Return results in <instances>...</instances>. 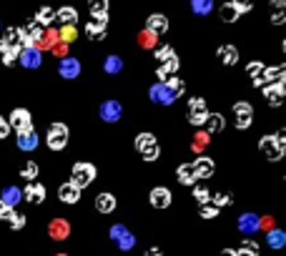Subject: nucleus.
I'll use <instances>...</instances> for the list:
<instances>
[{
  "instance_id": "obj_1",
  "label": "nucleus",
  "mask_w": 286,
  "mask_h": 256,
  "mask_svg": "<svg viewBox=\"0 0 286 256\" xmlns=\"http://www.w3.org/2000/svg\"><path fill=\"white\" fill-rule=\"evenodd\" d=\"M23 51V40H20V28H8L3 33V40H0V53H3V63L5 65H13L18 56Z\"/></svg>"
},
{
  "instance_id": "obj_2",
  "label": "nucleus",
  "mask_w": 286,
  "mask_h": 256,
  "mask_svg": "<svg viewBox=\"0 0 286 256\" xmlns=\"http://www.w3.org/2000/svg\"><path fill=\"white\" fill-rule=\"evenodd\" d=\"M93 178H96V166L93 164H88V161H81V164H76L73 166V173H70V183L73 186H78L81 191L93 183Z\"/></svg>"
},
{
  "instance_id": "obj_3",
  "label": "nucleus",
  "mask_w": 286,
  "mask_h": 256,
  "mask_svg": "<svg viewBox=\"0 0 286 256\" xmlns=\"http://www.w3.org/2000/svg\"><path fill=\"white\" fill-rule=\"evenodd\" d=\"M136 148L141 151L143 161H156L158 153H161V148H158L153 133H138V136H136Z\"/></svg>"
},
{
  "instance_id": "obj_4",
  "label": "nucleus",
  "mask_w": 286,
  "mask_h": 256,
  "mask_svg": "<svg viewBox=\"0 0 286 256\" xmlns=\"http://www.w3.org/2000/svg\"><path fill=\"white\" fill-rule=\"evenodd\" d=\"M68 136H70V131H68V126H65V123H53V126L48 128V148H51V151H60V148H65Z\"/></svg>"
},
{
  "instance_id": "obj_5",
  "label": "nucleus",
  "mask_w": 286,
  "mask_h": 256,
  "mask_svg": "<svg viewBox=\"0 0 286 256\" xmlns=\"http://www.w3.org/2000/svg\"><path fill=\"white\" fill-rule=\"evenodd\" d=\"M254 5L251 3H236V0H226L224 3V8H221V18L226 20V23H236L239 20V15L241 13H249Z\"/></svg>"
},
{
  "instance_id": "obj_6",
  "label": "nucleus",
  "mask_w": 286,
  "mask_h": 256,
  "mask_svg": "<svg viewBox=\"0 0 286 256\" xmlns=\"http://www.w3.org/2000/svg\"><path fill=\"white\" fill-rule=\"evenodd\" d=\"M8 126L15 128L18 133H30V131H33V118H30V113L26 111V108H15V111L10 113Z\"/></svg>"
},
{
  "instance_id": "obj_7",
  "label": "nucleus",
  "mask_w": 286,
  "mask_h": 256,
  "mask_svg": "<svg viewBox=\"0 0 286 256\" xmlns=\"http://www.w3.org/2000/svg\"><path fill=\"white\" fill-rule=\"evenodd\" d=\"M20 40H23V48H38V43L43 40V28L30 20L26 28H20Z\"/></svg>"
},
{
  "instance_id": "obj_8",
  "label": "nucleus",
  "mask_w": 286,
  "mask_h": 256,
  "mask_svg": "<svg viewBox=\"0 0 286 256\" xmlns=\"http://www.w3.org/2000/svg\"><path fill=\"white\" fill-rule=\"evenodd\" d=\"M111 239L115 241V246H118V249H123V251H128V249H133V246H136L133 234L123 226V224H115V226L111 228Z\"/></svg>"
},
{
  "instance_id": "obj_9",
  "label": "nucleus",
  "mask_w": 286,
  "mask_h": 256,
  "mask_svg": "<svg viewBox=\"0 0 286 256\" xmlns=\"http://www.w3.org/2000/svg\"><path fill=\"white\" fill-rule=\"evenodd\" d=\"M206 101L203 98H191V103H188V121L194 123V126H203L206 123Z\"/></svg>"
},
{
  "instance_id": "obj_10",
  "label": "nucleus",
  "mask_w": 286,
  "mask_h": 256,
  "mask_svg": "<svg viewBox=\"0 0 286 256\" xmlns=\"http://www.w3.org/2000/svg\"><path fill=\"white\" fill-rule=\"evenodd\" d=\"M58 73H60L65 81H73V78H78V73H81V63H78L76 58L63 56L60 63H58Z\"/></svg>"
},
{
  "instance_id": "obj_11",
  "label": "nucleus",
  "mask_w": 286,
  "mask_h": 256,
  "mask_svg": "<svg viewBox=\"0 0 286 256\" xmlns=\"http://www.w3.org/2000/svg\"><path fill=\"white\" fill-rule=\"evenodd\" d=\"M233 113H236V128H249L251 121H254V108L249 103H236L233 106Z\"/></svg>"
},
{
  "instance_id": "obj_12",
  "label": "nucleus",
  "mask_w": 286,
  "mask_h": 256,
  "mask_svg": "<svg viewBox=\"0 0 286 256\" xmlns=\"http://www.w3.org/2000/svg\"><path fill=\"white\" fill-rule=\"evenodd\" d=\"M258 148L269 156V161H279V158L284 156V151H286V148H281L279 143L274 141V136H264V138L258 141Z\"/></svg>"
},
{
  "instance_id": "obj_13",
  "label": "nucleus",
  "mask_w": 286,
  "mask_h": 256,
  "mask_svg": "<svg viewBox=\"0 0 286 256\" xmlns=\"http://www.w3.org/2000/svg\"><path fill=\"white\" fill-rule=\"evenodd\" d=\"M151 101L163 103V106H171L173 101H176V96H173V90L169 88V83H156L151 88Z\"/></svg>"
},
{
  "instance_id": "obj_14",
  "label": "nucleus",
  "mask_w": 286,
  "mask_h": 256,
  "mask_svg": "<svg viewBox=\"0 0 286 256\" xmlns=\"http://www.w3.org/2000/svg\"><path fill=\"white\" fill-rule=\"evenodd\" d=\"M264 98L269 101V106L279 108L284 103V83H274V85H264Z\"/></svg>"
},
{
  "instance_id": "obj_15",
  "label": "nucleus",
  "mask_w": 286,
  "mask_h": 256,
  "mask_svg": "<svg viewBox=\"0 0 286 256\" xmlns=\"http://www.w3.org/2000/svg\"><path fill=\"white\" fill-rule=\"evenodd\" d=\"M18 60H20L23 68H38L43 63V53H40V48H23Z\"/></svg>"
},
{
  "instance_id": "obj_16",
  "label": "nucleus",
  "mask_w": 286,
  "mask_h": 256,
  "mask_svg": "<svg viewBox=\"0 0 286 256\" xmlns=\"http://www.w3.org/2000/svg\"><path fill=\"white\" fill-rule=\"evenodd\" d=\"M191 166H194V171H196V178H199V181H201V178H211V176H213V171H216L213 161H211L208 156H201V158H196Z\"/></svg>"
},
{
  "instance_id": "obj_17",
  "label": "nucleus",
  "mask_w": 286,
  "mask_h": 256,
  "mask_svg": "<svg viewBox=\"0 0 286 256\" xmlns=\"http://www.w3.org/2000/svg\"><path fill=\"white\" fill-rule=\"evenodd\" d=\"M123 113V108H121V103L118 101H106L103 106H101V118L106 121V123H115L118 118Z\"/></svg>"
},
{
  "instance_id": "obj_18",
  "label": "nucleus",
  "mask_w": 286,
  "mask_h": 256,
  "mask_svg": "<svg viewBox=\"0 0 286 256\" xmlns=\"http://www.w3.org/2000/svg\"><path fill=\"white\" fill-rule=\"evenodd\" d=\"M58 199L63 201V203H78V201H81V189L73 186V183L68 181V183H63V186L58 189Z\"/></svg>"
},
{
  "instance_id": "obj_19",
  "label": "nucleus",
  "mask_w": 286,
  "mask_h": 256,
  "mask_svg": "<svg viewBox=\"0 0 286 256\" xmlns=\"http://www.w3.org/2000/svg\"><path fill=\"white\" fill-rule=\"evenodd\" d=\"M258 228H261V219H258L256 214H244V216L239 219V231L246 234V236H251Z\"/></svg>"
},
{
  "instance_id": "obj_20",
  "label": "nucleus",
  "mask_w": 286,
  "mask_h": 256,
  "mask_svg": "<svg viewBox=\"0 0 286 256\" xmlns=\"http://www.w3.org/2000/svg\"><path fill=\"white\" fill-rule=\"evenodd\" d=\"M108 33V20H90L86 26V35L90 40H103Z\"/></svg>"
},
{
  "instance_id": "obj_21",
  "label": "nucleus",
  "mask_w": 286,
  "mask_h": 256,
  "mask_svg": "<svg viewBox=\"0 0 286 256\" xmlns=\"http://www.w3.org/2000/svg\"><path fill=\"white\" fill-rule=\"evenodd\" d=\"M151 206H156V208H169V206H171V191L163 189V186L153 189V191H151Z\"/></svg>"
},
{
  "instance_id": "obj_22",
  "label": "nucleus",
  "mask_w": 286,
  "mask_h": 256,
  "mask_svg": "<svg viewBox=\"0 0 286 256\" xmlns=\"http://www.w3.org/2000/svg\"><path fill=\"white\" fill-rule=\"evenodd\" d=\"M176 178H178V183H183V186H194L199 178H196V171L191 164H181L178 169H176Z\"/></svg>"
},
{
  "instance_id": "obj_23",
  "label": "nucleus",
  "mask_w": 286,
  "mask_h": 256,
  "mask_svg": "<svg viewBox=\"0 0 286 256\" xmlns=\"http://www.w3.org/2000/svg\"><path fill=\"white\" fill-rule=\"evenodd\" d=\"M23 196H26L30 203H43V201H45V186H43V183H38V181H33L30 186H26Z\"/></svg>"
},
{
  "instance_id": "obj_24",
  "label": "nucleus",
  "mask_w": 286,
  "mask_h": 256,
  "mask_svg": "<svg viewBox=\"0 0 286 256\" xmlns=\"http://www.w3.org/2000/svg\"><path fill=\"white\" fill-rule=\"evenodd\" d=\"M166 30H169V18H166V15L153 13V15L148 18V33H153V35H163Z\"/></svg>"
},
{
  "instance_id": "obj_25",
  "label": "nucleus",
  "mask_w": 286,
  "mask_h": 256,
  "mask_svg": "<svg viewBox=\"0 0 286 256\" xmlns=\"http://www.w3.org/2000/svg\"><path fill=\"white\" fill-rule=\"evenodd\" d=\"M48 234H51L53 239H58V241H63V239L70 234V224H68L65 219H53L51 226H48Z\"/></svg>"
},
{
  "instance_id": "obj_26",
  "label": "nucleus",
  "mask_w": 286,
  "mask_h": 256,
  "mask_svg": "<svg viewBox=\"0 0 286 256\" xmlns=\"http://www.w3.org/2000/svg\"><path fill=\"white\" fill-rule=\"evenodd\" d=\"M178 65H181V63H178V58H176V56H171L166 63H161V65H158L156 76L161 78V83H166V81L171 78V73H176V71H178Z\"/></svg>"
},
{
  "instance_id": "obj_27",
  "label": "nucleus",
  "mask_w": 286,
  "mask_h": 256,
  "mask_svg": "<svg viewBox=\"0 0 286 256\" xmlns=\"http://www.w3.org/2000/svg\"><path fill=\"white\" fill-rule=\"evenodd\" d=\"M56 20L63 23V26H73V28H76V23H78V10H76V8H58Z\"/></svg>"
},
{
  "instance_id": "obj_28",
  "label": "nucleus",
  "mask_w": 286,
  "mask_h": 256,
  "mask_svg": "<svg viewBox=\"0 0 286 256\" xmlns=\"http://www.w3.org/2000/svg\"><path fill=\"white\" fill-rule=\"evenodd\" d=\"M3 203H8L10 208L15 206V203H20L23 201V191L18 189V186H8V189H3Z\"/></svg>"
},
{
  "instance_id": "obj_29",
  "label": "nucleus",
  "mask_w": 286,
  "mask_h": 256,
  "mask_svg": "<svg viewBox=\"0 0 286 256\" xmlns=\"http://www.w3.org/2000/svg\"><path fill=\"white\" fill-rule=\"evenodd\" d=\"M90 15H93V20H108V0H93Z\"/></svg>"
},
{
  "instance_id": "obj_30",
  "label": "nucleus",
  "mask_w": 286,
  "mask_h": 256,
  "mask_svg": "<svg viewBox=\"0 0 286 256\" xmlns=\"http://www.w3.org/2000/svg\"><path fill=\"white\" fill-rule=\"evenodd\" d=\"M96 208L101 211V214H111L115 208V196L113 194H98V199H96Z\"/></svg>"
},
{
  "instance_id": "obj_31",
  "label": "nucleus",
  "mask_w": 286,
  "mask_h": 256,
  "mask_svg": "<svg viewBox=\"0 0 286 256\" xmlns=\"http://www.w3.org/2000/svg\"><path fill=\"white\" fill-rule=\"evenodd\" d=\"M18 148H20V151H35V148H38V136H35V131H30V133H18Z\"/></svg>"
},
{
  "instance_id": "obj_32",
  "label": "nucleus",
  "mask_w": 286,
  "mask_h": 256,
  "mask_svg": "<svg viewBox=\"0 0 286 256\" xmlns=\"http://www.w3.org/2000/svg\"><path fill=\"white\" fill-rule=\"evenodd\" d=\"M53 20H56V10H53V8H48V5H45V8H40V10H38V15H35V23H38L40 28H48Z\"/></svg>"
},
{
  "instance_id": "obj_33",
  "label": "nucleus",
  "mask_w": 286,
  "mask_h": 256,
  "mask_svg": "<svg viewBox=\"0 0 286 256\" xmlns=\"http://www.w3.org/2000/svg\"><path fill=\"white\" fill-rule=\"evenodd\" d=\"M203 126H206L208 133H219V131H224V115L221 113H208Z\"/></svg>"
},
{
  "instance_id": "obj_34",
  "label": "nucleus",
  "mask_w": 286,
  "mask_h": 256,
  "mask_svg": "<svg viewBox=\"0 0 286 256\" xmlns=\"http://www.w3.org/2000/svg\"><path fill=\"white\" fill-rule=\"evenodd\" d=\"M249 76L254 78V85H258V88H264V73H266V65H261V63H249Z\"/></svg>"
},
{
  "instance_id": "obj_35",
  "label": "nucleus",
  "mask_w": 286,
  "mask_h": 256,
  "mask_svg": "<svg viewBox=\"0 0 286 256\" xmlns=\"http://www.w3.org/2000/svg\"><path fill=\"white\" fill-rule=\"evenodd\" d=\"M266 244H269L271 249H281V246L286 244V234L281 231V228H271L269 236H266Z\"/></svg>"
},
{
  "instance_id": "obj_36",
  "label": "nucleus",
  "mask_w": 286,
  "mask_h": 256,
  "mask_svg": "<svg viewBox=\"0 0 286 256\" xmlns=\"http://www.w3.org/2000/svg\"><path fill=\"white\" fill-rule=\"evenodd\" d=\"M219 58H221V63H226V65H236L239 51H236L233 45H221V48H219Z\"/></svg>"
},
{
  "instance_id": "obj_37",
  "label": "nucleus",
  "mask_w": 286,
  "mask_h": 256,
  "mask_svg": "<svg viewBox=\"0 0 286 256\" xmlns=\"http://www.w3.org/2000/svg\"><path fill=\"white\" fill-rule=\"evenodd\" d=\"M284 78H286V68L284 65H279V68H266V73H264V81H271L269 85L284 83Z\"/></svg>"
},
{
  "instance_id": "obj_38",
  "label": "nucleus",
  "mask_w": 286,
  "mask_h": 256,
  "mask_svg": "<svg viewBox=\"0 0 286 256\" xmlns=\"http://www.w3.org/2000/svg\"><path fill=\"white\" fill-rule=\"evenodd\" d=\"M103 68H106V73L115 76V73H121V68H123V60H121L118 56H108V58H106V63H103Z\"/></svg>"
},
{
  "instance_id": "obj_39",
  "label": "nucleus",
  "mask_w": 286,
  "mask_h": 256,
  "mask_svg": "<svg viewBox=\"0 0 286 256\" xmlns=\"http://www.w3.org/2000/svg\"><path fill=\"white\" fill-rule=\"evenodd\" d=\"M191 8H194V13H199V15H208V13L213 10V3H211V0H194Z\"/></svg>"
},
{
  "instance_id": "obj_40",
  "label": "nucleus",
  "mask_w": 286,
  "mask_h": 256,
  "mask_svg": "<svg viewBox=\"0 0 286 256\" xmlns=\"http://www.w3.org/2000/svg\"><path fill=\"white\" fill-rule=\"evenodd\" d=\"M236 256H258V244L256 241H244Z\"/></svg>"
},
{
  "instance_id": "obj_41",
  "label": "nucleus",
  "mask_w": 286,
  "mask_h": 256,
  "mask_svg": "<svg viewBox=\"0 0 286 256\" xmlns=\"http://www.w3.org/2000/svg\"><path fill=\"white\" fill-rule=\"evenodd\" d=\"M38 164H35V161H30V164H26V166H23V171H20V176H23V178H26V181H35V176H38Z\"/></svg>"
},
{
  "instance_id": "obj_42",
  "label": "nucleus",
  "mask_w": 286,
  "mask_h": 256,
  "mask_svg": "<svg viewBox=\"0 0 286 256\" xmlns=\"http://www.w3.org/2000/svg\"><path fill=\"white\" fill-rule=\"evenodd\" d=\"M194 199L199 201L201 206H206V203H208V199H211V191H208L206 186H196V189H194Z\"/></svg>"
},
{
  "instance_id": "obj_43",
  "label": "nucleus",
  "mask_w": 286,
  "mask_h": 256,
  "mask_svg": "<svg viewBox=\"0 0 286 256\" xmlns=\"http://www.w3.org/2000/svg\"><path fill=\"white\" fill-rule=\"evenodd\" d=\"M208 201H213V203H211L213 208H221V206H229L231 203V196L229 194H211V199Z\"/></svg>"
},
{
  "instance_id": "obj_44",
  "label": "nucleus",
  "mask_w": 286,
  "mask_h": 256,
  "mask_svg": "<svg viewBox=\"0 0 286 256\" xmlns=\"http://www.w3.org/2000/svg\"><path fill=\"white\" fill-rule=\"evenodd\" d=\"M60 40H63V45H68L70 40H76V28H73V26H63V30H60Z\"/></svg>"
},
{
  "instance_id": "obj_45",
  "label": "nucleus",
  "mask_w": 286,
  "mask_h": 256,
  "mask_svg": "<svg viewBox=\"0 0 286 256\" xmlns=\"http://www.w3.org/2000/svg\"><path fill=\"white\" fill-rule=\"evenodd\" d=\"M171 56H173V48H171V45H161V48H156V60L166 63V60H169Z\"/></svg>"
},
{
  "instance_id": "obj_46",
  "label": "nucleus",
  "mask_w": 286,
  "mask_h": 256,
  "mask_svg": "<svg viewBox=\"0 0 286 256\" xmlns=\"http://www.w3.org/2000/svg\"><path fill=\"white\" fill-rule=\"evenodd\" d=\"M166 83H169V88L173 90V96H181V93H183V88H186V83H183L181 78H169Z\"/></svg>"
},
{
  "instance_id": "obj_47",
  "label": "nucleus",
  "mask_w": 286,
  "mask_h": 256,
  "mask_svg": "<svg viewBox=\"0 0 286 256\" xmlns=\"http://www.w3.org/2000/svg\"><path fill=\"white\" fill-rule=\"evenodd\" d=\"M274 5H276V13H274V18H271V23H274V26H281V23H284V3H274Z\"/></svg>"
},
{
  "instance_id": "obj_48",
  "label": "nucleus",
  "mask_w": 286,
  "mask_h": 256,
  "mask_svg": "<svg viewBox=\"0 0 286 256\" xmlns=\"http://www.w3.org/2000/svg\"><path fill=\"white\" fill-rule=\"evenodd\" d=\"M26 221H28V219H26L23 214H13V216H10V226L15 228V231H18V228H23V226H26Z\"/></svg>"
},
{
  "instance_id": "obj_49",
  "label": "nucleus",
  "mask_w": 286,
  "mask_h": 256,
  "mask_svg": "<svg viewBox=\"0 0 286 256\" xmlns=\"http://www.w3.org/2000/svg\"><path fill=\"white\" fill-rule=\"evenodd\" d=\"M199 214L203 216V219H213V216L219 214V208H213L211 203H206V206H201V208H199Z\"/></svg>"
},
{
  "instance_id": "obj_50",
  "label": "nucleus",
  "mask_w": 286,
  "mask_h": 256,
  "mask_svg": "<svg viewBox=\"0 0 286 256\" xmlns=\"http://www.w3.org/2000/svg\"><path fill=\"white\" fill-rule=\"evenodd\" d=\"M141 45H143V48H153V45H156V35L146 30V33L141 35Z\"/></svg>"
},
{
  "instance_id": "obj_51",
  "label": "nucleus",
  "mask_w": 286,
  "mask_h": 256,
  "mask_svg": "<svg viewBox=\"0 0 286 256\" xmlns=\"http://www.w3.org/2000/svg\"><path fill=\"white\" fill-rule=\"evenodd\" d=\"M10 216H13V208L0 201V221H10Z\"/></svg>"
},
{
  "instance_id": "obj_52",
  "label": "nucleus",
  "mask_w": 286,
  "mask_h": 256,
  "mask_svg": "<svg viewBox=\"0 0 286 256\" xmlns=\"http://www.w3.org/2000/svg\"><path fill=\"white\" fill-rule=\"evenodd\" d=\"M8 133H10V126H8V121L0 115V138H8Z\"/></svg>"
},
{
  "instance_id": "obj_53",
  "label": "nucleus",
  "mask_w": 286,
  "mask_h": 256,
  "mask_svg": "<svg viewBox=\"0 0 286 256\" xmlns=\"http://www.w3.org/2000/svg\"><path fill=\"white\" fill-rule=\"evenodd\" d=\"M206 143H208V136H206V133H199V136H196V143H194V148H201V146H206Z\"/></svg>"
},
{
  "instance_id": "obj_54",
  "label": "nucleus",
  "mask_w": 286,
  "mask_h": 256,
  "mask_svg": "<svg viewBox=\"0 0 286 256\" xmlns=\"http://www.w3.org/2000/svg\"><path fill=\"white\" fill-rule=\"evenodd\" d=\"M146 256H163V254H161V249H148Z\"/></svg>"
},
{
  "instance_id": "obj_55",
  "label": "nucleus",
  "mask_w": 286,
  "mask_h": 256,
  "mask_svg": "<svg viewBox=\"0 0 286 256\" xmlns=\"http://www.w3.org/2000/svg\"><path fill=\"white\" fill-rule=\"evenodd\" d=\"M221 256H236V251H233V249H224V254Z\"/></svg>"
}]
</instances>
